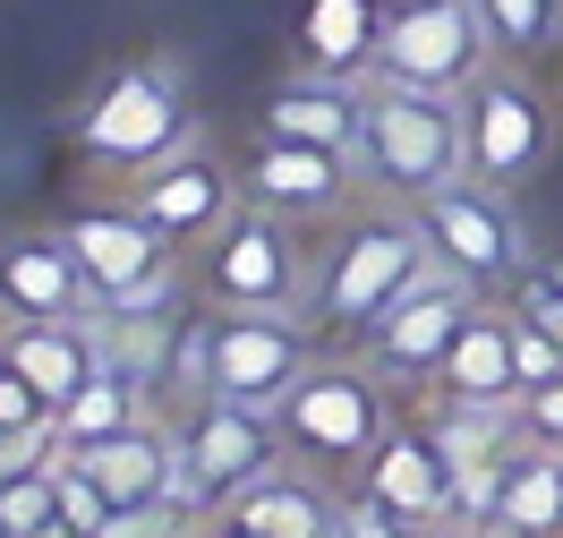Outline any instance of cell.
Here are the masks:
<instances>
[{"instance_id":"1","label":"cell","mask_w":563,"mask_h":538,"mask_svg":"<svg viewBox=\"0 0 563 538\" xmlns=\"http://www.w3.org/2000/svg\"><path fill=\"white\" fill-rule=\"evenodd\" d=\"M358 172L385 179L393 197H435L470 179V111L461 95H427V86H367V129H358Z\"/></svg>"},{"instance_id":"2","label":"cell","mask_w":563,"mask_h":538,"mask_svg":"<svg viewBox=\"0 0 563 538\" xmlns=\"http://www.w3.org/2000/svg\"><path fill=\"white\" fill-rule=\"evenodd\" d=\"M188 145V86L172 61H129L95 86V103L77 111V154L86 163H120V172H154Z\"/></svg>"},{"instance_id":"3","label":"cell","mask_w":563,"mask_h":538,"mask_svg":"<svg viewBox=\"0 0 563 538\" xmlns=\"http://www.w3.org/2000/svg\"><path fill=\"white\" fill-rule=\"evenodd\" d=\"M427 256H435V240H427L419 215L410 222H351L317 274V325L324 333H367L427 274Z\"/></svg>"},{"instance_id":"4","label":"cell","mask_w":563,"mask_h":538,"mask_svg":"<svg viewBox=\"0 0 563 538\" xmlns=\"http://www.w3.org/2000/svg\"><path fill=\"white\" fill-rule=\"evenodd\" d=\"M274 444H282V419L265 402H231V394L197 402L188 428H179V496H188V513H222L240 487H256L274 470Z\"/></svg>"},{"instance_id":"5","label":"cell","mask_w":563,"mask_h":538,"mask_svg":"<svg viewBox=\"0 0 563 538\" xmlns=\"http://www.w3.org/2000/svg\"><path fill=\"white\" fill-rule=\"evenodd\" d=\"M487 9L478 0H401L385 26L376 69L385 86H427V95H470V77L487 69Z\"/></svg>"},{"instance_id":"6","label":"cell","mask_w":563,"mask_h":538,"mask_svg":"<svg viewBox=\"0 0 563 538\" xmlns=\"http://www.w3.org/2000/svg\"><path fill=\"white\" fill-rule=\"evenodd\" d=\"M274 419H282V444H299L308 462L367 470V453L385 444V394H376L358 367H308V376L274 402Z\"/></svg>"},{"instance_id":"7","label":"cell","mask_w":563,"mask_h":538,"mask_svg":"<svg viewBox=\"0 0 563 538\" xmlns=\"http://www.w3.org/2000/svg\"><path fill=\"white\" fill-rule=\"evenodd\" d=\"M470 308H478V283H470V274H453V265H444V274H419L385 317L367 325V359L393 367V376H435L444 351H453V333L470 325Z\"/></svg>"},{"instance_id":"8","label":"cell","mask_w":563,"mask_h":538,"mask_svg":"<svg viewBox=\"0 0 563 538\" xmlns=\"http://www.w3.org/2000/svg\"><path fill=\"white\" fill-rule=\"evenodd\" d=\"M419 222H427V240H435V256L453 274H470V283L521 274V222L504 206V188H487V179H453V188L419 197Z\"/></svg>"},{"instance_id":"9","label":"cell","mask_w":563,"mask_h":538,"mask_svg":"<svg viewBox=\"0 0 563 538\" xmlns=\"http://www.w3.org/2000/svg\"><path fill=\"white\" fill-rule=\"evenodd\" d=\"M308 376V333L274 308H213V394L274 410Z\"/></svg>"},{"instance_id":"10","label":"cell","mask_w":563,"mask_h":538,"mask_svg":"<svg viewBox=\"0 0 563 538\" xmlns=\"http://www.w3.org/2000/svg\"><path fill=\"white\" fill-rule=\"evenodd\" d=\"M60 240H69L77 274L95 290V308H111V299H129V290L172 274V240H163L137 206H77V215L60 222Z\"/></svg>"},{"instance_id":"11","label":"cell","mask_w":563,"mask_h":538,"mask_svg":"<svg viewBox=\"0 0 563 538\" xmlns=\"http://www.w3.org/2000/svg\"><path fill=\"white\" fill-rule=\"evenodd\" d=\"M470 179H487V188H512V179L538 172V154H547V103L529 95L521 77L504 69H478L470 77Z\"/></svg>"},{"instance_id":"12","label":"cell","mask_w":563,"mask_h":538,"mask_svg":"<svg viewBox=\"0 0 563 538\" xmlns=\"http://www.w3.org/2000/svg\"><path fill=\"white\" fill-rule=\"evenodd\" d=\"M358 496H376L385 513H401L427 538L453 530V462H444L435 428H385V444L358 470Z\"/></svg>"},{"instance_id":"13","label":"cell","mask_w":563,"mask_h":538,"mask_svg":"<svg viewBox=\"0 0 563 538\" xmlns=\"http://www.w3.org/2000/svg\"><path fill=\"white\" fill-rule=\"evenodd\" d=\"M290 290H299L290 215H274V206L231 215L222 249H213V299H222V308H290Z\"/></svg>"},{"instance_id":"14","label":"cell","mask_w":563,"mask_h":538,"mask_svg":"<svg viewBox=\"0 0 563 538\" xmlns=\"http://www.w3.org/2000/svg\"><path fill=\"white\" fill-rule=\"evenodd\" d=\"M358 129H367V86L358 77H282L265 95V138H299V145H333L358 163Z\"/></svg>"},{"instance_id":"15","label":"cell","mask_w":563,"mask_h":538,"mask_svg":"<svg viewBox=\"0 0 563 538\" xmlns=\"http://www.w3.org/2000/svg\"><path fill=\"white\" fill-rule=\"evenodd\" d=\"M342 179H351V154L299 145V138H265L256 163H247V197L274 206V215H333L342 206Z\"/></svg>"},{"instance_id":"16","label":"cell","mask_w":563,"mask_h":538,"mask_svg":"<svg viewBox=\"0 0 563 538\" xmlns=\"http://www.w3.org/2000/svg\"><path fill=\"white\" fill-rule=\"evenodd\" d=\"M77 462L111 487V504H188L179 496V428L137 419V428L103 436V444H77Z\"/></svg>"},{"instance_id":"17","label":"cell","mask_w":563,"mask_h":538,"mask_svg":"<svg viewBox=\"0 0 563 538\" xmlns=\"http://www.w3.org/2000/svg\"><path fill=\"white\" fill-rule=\"evenodd\" d=\"M0 342H9V367H18L52 410H60V402L103 367L95 325H86V317H18V325H0Z\"/></svg>"},{"instance_id":"18","label":"cell","mask_w":563,"mask_h":538,"mask_svg":"<svg viewBox=\"0 0 563 538\" xmlns=\"http://www.w3.org/2000/svg\"><path fill=\"white\" fill-rule=\"evenodd\" d=\"M444 402H504L521 410V359H512V308H470V325L453 333V351L435 367Z\"/></svg>"},{"instance_id":"19","label":"cell","mask_w":563,"mask_h":538,"mask_svg":"<svg viewBox=\"0 0 563 538\" xmlns=\"http://www.w3.org/2000/svg\"><path fill=\"white\" fill-rule=\"evenodd\" d=\"M393 9L385 0H308L299 9V69L317 77H367L385 52Z\"/></svg>"},{"instance_id":"20","label":"cell","mask_w":563,"mask_h":538,"mask_svg":"<svg viewBox=\"0 0 563 538\" xmlns=\"http://www.w3.org/2000/svg\"><path fill=\"white\" fill-rule=\"evenodd\" d=\"M0 308L9 317H86L95 290L77 274L69 240H9L0 249Z\"/></svg>"},{"instance_id":"21","label":"cell","mask_w":563,"mask_h":538,"mask_svg":"<svg viewBox=\"0 0 563 538\" xmlns=\"http://www.w3.org/2000/svg\"><path fill=\"white\" fill-rule=\"evenodd\" d=\"M222 521H240V530H256V538H342V504L274 462L256 487H240V496L222 504Z\"/></svg>"},{"instance_id":"22","label":"cell","mask_w":563,"mask_h":538,"mask_svg":"<svg viewBox=\"0 0 563 538\" xmlns=\"http://www.w3.org/2000/svg\"><path fill=\"white\" fill-rule=\"evenodd\" d=\"M137 215L163 231V240H197L213 222L231 215V172H213L206 154H188V163H154V179L137 188Z\"/></svg>"},{"instance_id":"23","label":"cell","mask_w":563,"mask_h":538,"mask_svg":"<svg viewBox=\"0 0 563 538\" xmlns=\"http://www.w3.org/2000/svg\"><path fill=\"white\" fill-rule=\"evenodd\" d=\"M495 538H563V444L529 436L512 470H504V496H495Z\"/></svg>"},{"instance_id":"24","label":"cell","mask_w":563,"mask_h":538,"mask_svg":"<svg viewBox=\"0 0 563 538\" xmlns=\"http://www.w3.org/2000/svg\"><path fill=\"white\" fill-rule=\"evenodd\" d=\"M145 419V385L129 376V367H95L86 385H77L60 410H52V428H60V453H77V444H103V436H120V428H137Z\"/></svg>"},{"instance_id":"25","label":"cell","mask_w":563,"mask_h":538,"mask_svg":"<svg viewBox=\"0 0 563 538\" xmlns=\"http://www.w3.org/2000/svg\"><path fill=\"white\" fill-rule=\"evenodd\" d=\"M487 9V35L495 52H547V43H563V0H478Z\"/></svg>"},{"instance_id":"26","label":"cell","mask_w":563,"mask_h":538,"mask_svg":"<svg viewBox=\"0 0 563 538\" xmlns=\"http://www.w3.org/2000/svg\"><path fill=\"white\" fill-rule=\"evenodd\" d=\"M0 521H9L18 538L52 530V521H60V462L26 470V479H0Z\"/></svg>"},{"instance_id":"27","label":"cell","mask_w":563,"mask_h":538,"mask_svg":"<svg viewBox=\"0 0 563 538\" xmlns=\"http://www.w3.org/2000/svg\"><path fill=\"white\" fill-rule=\"evenodd\" d=\"M512 359H521V394H529V385H547V376H563V342H555V333H538L521 308H512Z\"/></svg>"},{"instance_id":"28","label":"cell","mask_w":563,"mask_h":538,"mask_svg":"<svg viewBox=\"0 0 563 538\" xmlns=\"http://www.w3.org/2000/svg\"><path fill=\"white\" fill-rule=\"evenodd\" d=\"M512 308H521V317L538 325V333H555V342H563V290L547 283L538 265H521V283H512Z\"/></svg>"},{"instance_id":"29","label":"cell","mask_w":563,"mask_h":538,"mask_svg":"<svg viewBox=\"0 0 563 538\" xmlns=\"http://www.w3.org/2000/svg\"><path fill=\"white\" fill-rule=\"evenodd\" d=\"M521 436L563 444V376H547V385H529V394H521Z\"/></svg>"},{"instance_id":"30","label":"cell","mask_w":563,"mask_h":538,"mask_svg":"<svg viewBox=\"0 0 563 538\" xmlns=\"http://www.w3.org/2000/svg\"><path fill=\"white\" fill-rule=\"evenodd\" d=\"M43 419H52V402H43L18 367H0V436L9 428H43Z\"/></svg>"},{"instance_id":"31","label":"cell","mask_w":563,"mask_h":538,"mask_svg":"<svg viewBox=\"0 0 563 538\" xmlns=\"http://www.w3.org/2000/svg\"><path fill=\"white\" fill-rule=\"evenodd\" d=\"M342 538H427V530H410V521L385 513L376 496H351V504H342Z\"/></svg>"},{"instance_id":"32","label":"cell","mask_w":563,"mask_h":538,"mask_svg":"<svg viewBox=\"0 0 563 538\" xmlns=\"http://www.w3.org/2000/svg\"><path fill=\"white\" fill-rule=\"evenodd\" d=\"M538 274H547V283H555V290H563V249H555V256H547V265H538Z\"/></svg>"},{"instance_id":"33","label":"cell","mask_w":563,"mask_h":538,"mask_svg":"<svg viewBox=\"0 0 563 538\" xmlns=\"http://www.w3.org/2000/svg\"><path fill=\"white\" fill-rule=\"evenodd\" d=\"M206 538H256V530H240V521H213V530Z\"/></svg>"},{"instance_id":"34","label":"cell","mask_w":563,"mask_h":538,"mask_svg":"<svg viewBox=\"0 0 563 538\" xmlns=\"http://www.w3.org/2000/svg\"><path fill=\"white\" fill-rule=\"evenodd\" d=\"M435 538H495V530H470V521H453V530H435Z\"/></svg>"},{"instance_id":"35","label":"cell","mask_w":563,"mask_h":538,"mask_svg":"<svg viewBox=\"0 0 563 538\" xmlns=\"http://www.w3.org/2000/svg\"><path fill=\"white\" fill-rule=\"evenodd\" d=\"M163 538H206V530H197V521H179V530H163Z\"/></svg>"},{"instance_id":"36","label":"cell","mask_w":563,"mask_h":538,"mask_svg":"<svg viewBox=\"0 0 563 538\" xmlns=\"http://www.w3.org/2000/svg\"><path fill=\"white\" fill-rule=\"evenodd\" d=\"M0 367H9V342H0Z\"/></svg>"},{"instance_id":"37","label":"cell","mask_w":563,"mask_h":538,"mask_svg":"<svg viewBox=\"0 0 563 538\" xmlns=\"http://www.w3.org/2000/svg\"><path fill=\"white\" fill-rule=\"evenodd\" d=\"M0 538H18V530H9V521H0Z\"/></svg>"}]
</instances>
